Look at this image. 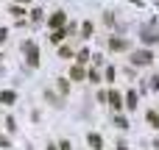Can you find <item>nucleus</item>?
I'll list each match as a JSON object with an SVG mask.
<instances>
[{
  "instance_id": "nucleus-7",
  "label": "nucleus",
  "mask_w": 159,
  "mask_h": 150,
  "mask_svg": "<svg viewBox=\"0 0 159 150\" xmlns=\"http://www.w3.org/2000/svg\"><path fill=\"white\" fill-rule=\"evenodd\" d=\"M89 145H92V148L98 150L101 145H103V142H101V136H98V134H89Z\"/></svg>"
},
{
  "instance_id": "nucleus-1",
  "label": "nucleus",
  "mask_w": 159,
  "mask_h": 150,
  "mask_svg": "<svg viewBox=\"0 0 159 150\" xmlns=\"http://www.w3.org/2000/svg\"><path fill=\"white\" fill-rule=\"evenodd\" d=\"M151 58H154V56H151L148 50H137V53L131 56V61H134V64H151Z\"/></svg>"
},
{
  "instance_id": "nucleus-9",
  "label": "nucleus",
  "mask_w": 159,
  "mask_h": 150,
  "mask_svg": "<svg viewBox=\"0 0 159 150\" xmlns=\"http://www.w3.org/2000/svg\"><path fill=\"white\" fill-rule=\"evenodd\" d=\"M84 78V70L81 67H73V81H81Z\"/></svg>"
},
{
  "instance_id": "nucleus-5",
  "label": "nucleus",
  "mask_w": 159,
  "mask_h": 150,
  "mask_svg": "<svg viewBox=\"0 0 159 150\" xmlns=\"http://www.w3.org/2000/svg\"><path fill=\"white\" fill-rule=\"evenodd\" d=\"M109 100H112V106H115V109H120V106H123V103H120V95H117V92H109Z\"/></svg>"
},
{
  "instance_id": "nucleus-4",
  "label": "nucleus",
  "mask_w": 159,
  "mask_h": 150,
  "mask_svg": "<svg viewBox=\"0 0 159 150\" xmlns=\"http://www.w3.org/2000/svg\"><path fill=\"white\" fill-rule=\"evenodd\" d=\"M143 39H145V42H148V45H154V42H157V33H154V31H148V28H145V31H143Z\"/></svg>"
},
{
  "instance_id": "nucleus-2",
  "label": "nucleus",
  "mask_w": 159,
  "mask_h": 150,
  "mask_svg": "<svg viewBox=\"0 0 159 150\" xmlns=\"http://www.w3.org/2000/svg\"><path fill=\"white\" fill-rule=\"evenodd\" d=\"M25 53H28L31 67H36V64H39V50H36V45H25Z\"/></svg>"
},
{
  "instance_id": "nucleus-12",
  "label": "nucleus",
  "mask_w": 159,
  "mask_h": 150,
  "mask_svg": "<svg viewBox=\"0 0 159 150\" xmlns=\"http://www.w3.org/2000/svg\"><path fill=\"white\" fill-rule=\"evenodd\" d=\"M50 39H53V42H61V39H64V31H56V33H53Z\"/></svg>"
},
{
  "instance_id": "nucleus-11",
  "label": "nucleus",
  "mask_w": 159,
  "mask_h": 150,
  "mask_svg": "<svg viewBox=\"0 0 159 150\" xmlns=\"http://www.w3.org/2000/svg\"><path fill=\"white\" fill-rule=\"evenodd\" d=\"M112 47H115V50H123L126 42H123V39H112Z\"/></svg>"
},
{
  "instance_id": "nucleus-14",
  "label": "nucleus",
  "mask_w": 159,
  "mask_h": 150,
  "mask_svg": "<svg viewBox=\"0 0 159 150\" xmlns=\"http://www.w3.org/2000/svg\"><path fill=\"white\" fill-rule=\"evenodd\" d=\"M20 3H28V0H20Z\"/></svg>"
},
{
  "instance_id": "nucleus-6",
  "label": "nucleus",
  "mask_w": 159,
  "mask_h": 150,
  "mask_svg": "<svg viewBox=\"0 0 159 150\" xmlns=\"http://www.w3.org/2000/svg\"><path fill=\"white\" fill-rule=\"evenodd\" d=\"M126 100H129L126 106H129V109H134V106H137V92H129V95H126Z\"/></svg>"
},
{
  "instance_id": "nucleus-13",
  "label": "nucleus",
  "mask_w": 159,
  "mask_h": 150,
  "mask_svg": "<svg viewBox=\"0 0 159 150\" xmlns=\"http://www.w3.org/2000/svg\"><path fill=\"white\" fill-rule=\"evenodd\" d=\"M59 148H61V150H70V145H67V142H61V145H59Z\"/></svg>"
},
{
  "instance_id": "nucleus-8",
  "label": "nucleus",
  "mask_w": 159,
  "mask_h": 150,
  "mask_svg": "<svg viewBox=\"0 0 159 150\" xmlns=\"http://www.w3.org/2000/svg\"><path fill=\"white\" fill-rule=\"evenodd\" d=\"M148 122H151L154 128H159V114H154V111H148Z\"/></svg>"
},
{
  "instance_id": "nucleus-3",
  "label": "nucleus",
  "mask_w": 159,
  "mask_h": 150,
  "mask_svg": "<svg viewBox=\"0 0 159 150\" xmlns=\"http://www.w3.org/2000/svg\"><path fill=\"white\" fill-rule=\"evenodd\" d=\"M50 25H53V28L64 25V14H53V17H50Z\"/></svg>"
},
{
  "instance_id": "nucleus-10",
  "label": "nucleus",
  "mask_w": 159,
  "mask_h": 150,
  "mask_svg": "<svg viewBox=\"0 0 159 150\" xmlns=\"http://www.w3.org/2000/svg\"><path fill=\"white\" fill-rule=\"evenodd\" d=\"M0 100H3V103H14V92H3Z\"/></svg>"
}]
</instances>
